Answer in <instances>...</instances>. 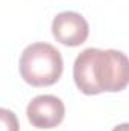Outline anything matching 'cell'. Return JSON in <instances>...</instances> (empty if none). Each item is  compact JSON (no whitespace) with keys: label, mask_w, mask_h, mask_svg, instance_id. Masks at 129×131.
<instances>
[{"label":"cell","mask_w":129,"mask_h":131,"mask_svg":"<svg viewBox=\"0 0 129 131\" xmlns=\"http://www.w3.org/2000/svg\"><path fill=\"white\" fill-rule=\"evenodd\" d=\"M74 84L84 95L122 92L129 81V63L123 52L108 49H85L73 66Z\"/></svg>","instance_id":"6da1fadb"},{"label":"cell","mask_w":129,"mask_h":131,"mask_svg":"<svg viewBox=\"0 0 129 131\" xmlns=\"http://www.w3.org/2000/svg\"><path fill=\"white\" fill-rule=\"evenodd\" d=\"M52 34L64 46L76 47L87 41L90 26L88 21L78 12L64 11L59 12L52 21Z\"/></svg>","instance_id":"277c9868"},{"label":"cell","mask_w":129,"mask_h":131,"mask_svg":"<svg viewBox=\"0 0 129 131\" xmlns=\"http://www.w3.org/2000/svg\"><path fill=\"white\" fill-rule=\"evenodd\" d=\"M26 114L32 127L38 130H50L64 121L65 107L58 96L40 95L29 102Z\"/></svg>","instance_id":"3957f363"},{"label":"cell","mask_w":129,"mask_h":131,"mask_svg":"<svg viewBox=\"0 0 129 131\" xmlns=\"http://www.w3.org/2000/svg\"><path fill=\"white\" fill-rule=\"evenodd\" d=\"M112 131H129V125H128V124H122V125L115 127Z\"/></svg>","instance_id":"8992f818"},{"label":"cell","mask_w":129,"mask_h":131,"mask_svg":"<svg viewBox=\"0 0 129 131\" xmlns=\"http://www.w3.org/2000/svg\"><path fill=\"white\" fill-rule=\"evenodd\" d=\"M0 131H20V124L14 111L0 108Z\"/></svg>","instance_id":"5b68a950"},{"label":"cell","mask_w":129,"mask_h":131,"mask_svg":"<svg viewBox=\"0 0 129 131\" xmlns=\"http://www.w3.org/2000/svg\"><path fill=\"white\" fill-rule=\"evenodd\" d=\"M20 75L32 87H47L58 82L64 61L61 52L49 43H32L20 57Z\"/></svg>","instance_id":"7a4b0ae2"}]
</instances>
